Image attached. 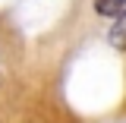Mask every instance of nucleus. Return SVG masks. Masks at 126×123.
<instances>
[{
    "mask_svg": "<svg viewBox=\"0 0 126 123\" xmlns=\"http://www.w3.org/2000/svg\"><path fill=\"white\" fill-rule=\"evenodd\" d=\"M110 44L117 47V51H126V13L117 16V22H113V29H110Z\"/></svg>",
    "mask_w": 126,
    "mask_h": 123,
    "instance_id": "nucleus-1",
    "label": "nucleus"
},
{
    "mask_svg": "<svg viewBox=\"0 0 126 123\" xmlns=\"http://www.w3.org/2000/svg\"><path fill=\"white\" fill-rule=\"evenodd\" d=\"M94 13L98 16H120V13H126V0H94Z\"/></svg>",
    "mask_w": 126,
    "mask_h": 123,
    "instance_id": "nucleus-2",
    "label": "nucleus"
}]
</instances>
